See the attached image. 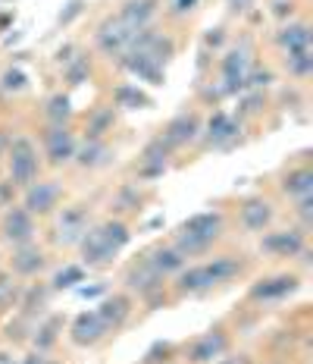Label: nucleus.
I'll return each instance as SVG.
<instances>
[{
  "instance_id": "nucleus-17",
  "label": "nucleus",
  "mask_w": 313,
  "mask_h": 364,
  "mask_svg": "<svg viewBox=\"0 0 313 364\" xmlns=\"http://www.w3.org/2000/svg\"><path fill=\"white\" fill-rule=\"evenodd\" d=\"M138 35L135 28H128L119 16H110L97 26V35H94V44L104 57H122L128 48H132V38Z\"/></svg>"
},
{
  "instance_id": "nucleus-15",
  "label": "nucleus",
  "mask_w": 313,
  "mask_h": 364,
  "mask_svg": "<svg viewBox=\"0 0 313 364\" xmlns=\"http://www.w3.org/2000/svg\"><path fill=\"white\" fill-rule=\"evenodd\" d=\"M301 289V277L297 273H273V277H260L248 289V299L257 305H273V301H285L288 295Z\"/></svg>"
},
{
  "instance_id": "nucleus-29",
  "label": "nucleus",
  "mask_w": 313,
  "mask_h": 364,
  "mask_svg": "<svg viewBox=\"0 0 313 364\" xmlns=\"http://www.w3.org/2000/svg\"><path fill=\"white\" fill-rule=\"evenodd\" d=\"M113 107L122 110H141V107H154L150 95H144L138 85H119L113 91Z\"/></svg>"
},
{
  "instance_id": "nucleus-40",
  "label": "nucleus",
  "mask_w": 313,
  "mask_h": 364,
  "mask_svg": "<svg viewBox=\"0 0 313 364\" xmlns=\"http://www.w3.org/2000/svg\"><path fill=\"white\" fill-rule=\"evenodd\" d=\"M254 364H288V361H282V358H266V361H254Z\"/></svg>"
},
{
  "instance_id": "nucleus-32",
  "label": "nucleus",
  "mask_w": 313,
  "mask_h": 364,
  "mask_svg": "<svg viewBox=\"0 0 313 364\" xmlns=\"http://www.w3.org/2000/svg\"><path fill=\"white\" fill-rule=\"evenodd\" d=\"M0 88L4 91H22L26 88V73L22 70H6L4 79H0Z\"/></svg>"
},
{
  "instance_id": "nucleus-28",
  "label": "nucleus",
  "mask_w": 313,
  "mask_h": 364,
  "mask_svg": "<svg viewBox=\"0 0 313 364\" xmlns=\"http://www.w3.org/2000/svg\"><path fill=\"white\" fill-rule=\"evenodd\" d=\"M72 119V101L66 91H53L44 101V123L48 126H66Z\"/></svg>"
},
{
  "instance_id": "nucleus-8",
  "label": "nucleus",
  "mask_w": 313,
  "mask_h": 364,
  "mask_svg": "<svg viewBox=\"0 0 313 364\" xmlns=\"http://www.w3.org/2000/svg\"><path fill=\"white\" fill-rule=\"evenodd\" d=\"M122 286H126V292L132 295V299H144V301H157L160 295L170 289V279L160 277V273L150 267L148 257H138V261H132L122 273Z\"/></svg>"
},
{
  "instance_id": "nucleus-12",
  "label": "nucleus",
  "mask_w": 313,
  "mask_h": 364,
  "mask_svg": "<svg viewBox=\"0 0 313 364\" xmlns=\"http://www.w3.org/2000/svg\"><path fill=\"white\" fill-rule=\"evenodd\" d=\"M260 252L270 257H301L307 255V232L292 226V230H266L260 232Z\"/></svg>"
},
{
  "instance_id": "nucleus-3",
  "label": "nucleus",
  "mask_w": 313,
  "mask_h": 364,
  "mask_svg": "<svg viewBox=\"0 0 313 364\" xmlns=\"http://www.w3.org/2000/svg\"><path fill=\"white\" fill-rule=\"evenodd\" d=\"M223 236H226V214L219 208L216 210L210 208L182 220L179 230L172 232L170 245L188 261V257H207L223 242Z\"/></svg>"
},
{
  "instance_id": "nucleus-41",
  "label": "nucleus",
  "mask_w": 313,
  "mask_h": 364,
  "mask_svg": "<svg viewBox=\"0 0 313 364\" xmlns=\"http://www.w3.org/2000/svg\"><path fill=\"white\" fill-rule=\"evenodd\" d=\"M141 364H144V361H141Z\"/></svg>"
},
{
  "instance_id": "nucleus-27",
  "label": "nucleus",
  "mask_w": 313,
  "mask_h": 364,
  "mask_svg": "<svg viewBox=\"0 0 313 364\" xmlns=\"http://www.w3.org/2000/svg\"><path fill=\"white\" fill-rule=\"evenodd\" d=\"M113 123H116V107L113 104L94 107L85 119V139H106L113 132Z\"/></svg>"
},
{
  "instance_id": "nucleus-34",
  "label": "nucleus",
  "mask_w": 313,
  "mask_h": 364,
  "mask_svg": "<svg viewBox=\"0 0 313 364\" xmlns=\"http://www.w3.org/2000/svg\"><path fill=\"white\" fill-rule=\"evenodd\" d=\"M213 364H254V355L251 352H229V355H223V358L219 361H213Z\"/></svg>"
},
{
  "instance_id": "nucleus-18",
  "label": "nucleus",
  "mask_w": 313,
  "mask_h": 364,
  "mask_svg": "<svg viewBox=\"0 0 313 364\" xmlns=\"http://www.w3.org/2000/svg\"><path fill=\"white\" fill-rule=\"evenodd\" d=\"M97 317L110 327L113 336H119V330L126 327L128 321H132V314H135V299L128 295L126 289L122 292H110V295H104L101 301H97Z\"/></svg>"
},
{
  "instance_id": "nucleus-39",
  "label": "nucleus",
  "mask_w": 313,
  "mask_h": 364,
  "mask_svg": "<svg viewBox=\"0 0 313 364\" xmlns=\"http://www.w3.org/2000/svg\"><path fill=\"white\" fill-rule=\"evenodd\" d=\"M0 364H16V358H13V352H4V348H0Z\"/></svg>"
},
{
  "instance_id": "nucleus-22",
  "label": "nucleus",
  "mask_w": 313,
  "mask_h": 364,
  "mask_svg": "<svg viewBox=\"0 0 313 364\" xmlns=\"http://www.w3.org/2000/svg\"><path fill=\"white\" fill-rule=\"evenodd\" d=\"M113 157V148L106 139H85L79 141V148H75V157L72 164L82 166V170H97V166H106Z\"/></svg>"
},
{
  "instance_id": "nucleus-35",
  "label": "nucleus",
  "mask_w": 313,
  "mask_h": 364,
  "mask_svg": "<svg viewBox=\"0 0 313 364\" xmlns=\"http://www.w3.org/2000/svg\"><path fill=\"white\" fill-rule=\"evenodd\" d=\"M16 364H53L50 361V355H44V352H35V348H28L22 358H16Z\"/></svg>"
},
{
  "instance_id": "nucleus-6",
  "label": "nucleus",
  "mask_w": 313,
  "mask_h": 364,
  "mask_svg": "<svg viewBox=\"0 0 313 364\" xmlns=\"http://www.w3.org/2000/svg\"><path fill=\"white\" fill-rule=\"evenodd\" d=\"M63 198H66L63 182L44 179V176H38L32 186H26V188L19 192V204H22V208H26L35 220L53 217L60 208H63Z\"/></svg>"
},
{
  "instance_id": "nucleus-14",
  "label": "nucleus",
  "mask_w": 313,
  "mask_h": 364,
  "mask_svg": "<svg viewBox=\"0 0 313 364\" xmlns=\"http://www.w3.org/2000/svg\"><path fill=\"white\" fill-rule=\"evenodd\" d=\"M273 223H276V204L266 198V195H248V198H241V204H238V226L244 232L260 236V232L273 230Z\"/></svg>"
},
{
  "instance_id": "nucleus-31",
  "label": "nucleus",
  "mask_w": 313,
  "mask_h": 364,
  "mask_svg": "<svg viewBox=\"0 0 313 364\" xmlns=\"http://www.w3.org/2000/svg\"><path fill=\"white\" fill-rule=\"evenodd\" d=\"M82 279H85V267H82V264H70V267L53 273L50 289H72V286L82 283Z\"/></svg>"
},
{
  "instance_id": "nucleus-20",
  "label": "nucleus",
  "mask_w": 313,
  "mask_h": 364,
  "mask_svg": "<svg viewBox=\"0 0 313 364\" xmlns=\"http://www.w3.org/2000/svg\"><path fill=\"white\" fill-rule=\"evenodd\" d=\"M251 66H254V60H251L248 48H232L223 57V91L226 95H238V91L248 85Z\"/></svg>"
},
{
  "instance_id": "nucleus-5",
  "label": "nucleus",
  "mask_w": 313,
  "mask_h": 364,
  "mask_svg": "<svg viewBox=\"0 0 313 364\" xmlns=\"http://www.w3.org/2000/svg\"><path fill=\"white\" fill-rule=\"evenodd\" d=\"M235 348V336L232 330L223 327V323H213L210 330L197 333L194 339H188L179 352V361L182 364H213L219 361L223 355H229Z\"/></svg>"
},
{
  "instance_id": "nucleus-36",
  "label": "nucleus",
  "mask_w": 313,
  "mask_h": 364,
  "mask_svg": "<svg viewBox=\"0 0 313 364\" xmlns=\"http://www.w3.org/2000/svg\"><path fill=\"white\" fill-rule=\"evenodd\" d=\"M10 141H13V132H10V129L0 126V161L6 157V148H10Z\"/></svg>"
},
{
  "instance_id": "nucleus-13",
  "label": "nucleus",
  "mask_w": 313,
  "mask_h": 364,
  "mask_svg": "<svg viewBox=\"0 0 313 364\" xmlns=\"http://www.w3.org/2000/svg\"><path fill=\"white\" fill-rule=\"evenodd\" d=\"M6 264H10V273L16 279H38L48 270L50 255H48V248L38 245V239H35V242H26V245L10 248V261Z\"/></svg>"
},
{
  "instance_id": "nucleus-25",
  "label": "nucleus",
  "mask_w": 313,
  "mask_h": 364,
  "mask_svg": "<svg viewBox=\"0 0 313 364\" xmlns=\"http://www.w3.org/2000/svg\"><path fill=\"white\" fill-rule=\"evenodd\" d=\"M201 132H207V141L213 148H226V145H232L235 139H238V123H235L232 117H226L223 110H216L213 117L207 119V129H201Z\"/></svg>"
},
{
  "instance_id": "nucleus-37",
  "label": "nucleus",
  "mask_w": 313,
  "mask_h": 364,
  "mask_svg": "<svg viewBox=\"0 0 313 364\" xmlns=\"http://www.w3.org/2000/svg\"><path fill=\"white\" fill-rule=\"evenodd\" d=\"M226 4H229V10H235V13H244V10H248V6H251V4H254V0H226Z\"/></svg>"
},
{
  "instance_id": "nucleus-4",
  "label": "nucleus",
  "mask_w": 313,
  "mask_h": 364,
  "mask_svg": "<svg viewBox=\"0 0 313 364\" xmlns=\"http://www.w3.org/2000/svg\"><path fill=\"white\" fill-rule=\"evenodd\" d=\"M4 166H6V179L13 186L26 188L41 176V166H44V157L38 151V141L28 139V135H13L10 148H6V157H4Z\"/></svg>"
},
{
  "instance_id": "nucleus-30",
  "label": "nucleus",
  "mask_w": 313,
  "mask_h": 364,
  "mask_svg": "<svg viewBox=\"0 0 313 364\" xmlns=\"http://www.w3.org/2000/svg\"><path fill=\"white\" fill-rule=\"evenodd\" d=\"M285 70L292 79H307L313 73V50H292V54H285Z\"/></svg>"
},
{
  "instance_id": "nucleus-33",
  "label": "nucleus",
  "mask_w": 313,
  "mask_h": 364,
  "mask_svg": "<svg viewBox=\"0 0 313 364\" xmlns=\"http://www.w3.org/2000/svg\"><path fill=\"white\" fill-rule=\"evenodd\" d=\"M16 195H19V188L13 186L10 179H0V210L10 208V204H16Z\"/></svg>"
},
{
  "instance_id": "nucleus-2",
  "label": "nucleus",
  "mask_w": 313,
  "mask_h": 364,
  "mask_svg": "<svg viewBox=\"0 0 313 364\" xmlns=\"http://www.w3.org/2000/svg\"><path fill=\"white\" fill-rule=\"evenodd\" d=\"M128 242H132V226L122 217H104L97 223H91V230L82 236V242L75 248H79L82 267L104 270L122 255V248Z\"/></svg>"
},
{
  "instance_id": "nucleus-21",
  "label": "nucleus",
  "mask_w": 313,
  "mask_h": 364,
  "mask_svg": "<svg viewBox=\"0 0 313 364\" xmlns=\"http://www.w3.org/2000/svg\"><path fill=\"white\" fill-rule=\"evenodd\" d=\"M60 339H63V317H60V314H50V317H41V321L35 323L32 339H28V348L50 355L53 348L60 346Z\"/></svg>"
},
{
  "instance_id": "nucleus-11",
  "label": "nucleus",
  "mask_w": 313,
  "mask_h": 364,
  "mask_svg": "<svg viewBox=\"0 0 313 364\" xmlns=\"http://www.w3.org/2000/svg\"><path fill=\"white\" fill-rule=\"evenodd\" d=\"M201 129H204L201 113H197V110H182V113H175V117L163 129H160L157 139L175 154L179 148H188L192 141L201 139Z\"/></svg>"
},
{
  "instance_id": "nucleus-16",
  "label": "nucleus",
  "mask_w": 313,
  "mask_h": 364,
  "mask_svg": "<svg viewBox=\"0 0 313 364\" xmlns=\"http://www.w3.org/2000/svg\"><path fill=\"white\" fill-rule=\"evenodd\" d=\"M66 336H70V343L79 346V348H97V346L110 343L113 333L101 317H97V311L91 308V311H82V314L70 323V333H66Z\"/></svg>"
},
{
  "instance_id": "nucleus-38",
  "label": "nucleus",
  "mask_w": 313,
  "mask_h": 364,
  "mask_svg": "<svg viewBox=\"0 0 313 364\" xmlns=\"http://www.w3.org/2000/svg\"><path fill=\"white\" fill-rule=\"evenodd\" d=\"M197 6V0H175V10L179 13H188V10H194Z\"/></svg>"
},
{
  "instance_id": "nucleus-19",
  "label": "nucleus",
  "mask_w": 313,
  "mask_h": 364,
  "mask_svg": "<svg viewBox=\"0 0 313 364\" xmlns=\"http://www.w3.org/2000/svg\"><path fill=\"white\" fill-rule=\"evenodd\" d=\"M279 192L288 201H301L313 195V166L307 161H297L292 166H285L279 176Z\"/></svg>"
},
{
  "instance_id": "nucleus-10",
  "label": "nucleus",
  "mask_w": 313,
  "mask_h": 364,
  "mask_svg": "<svg viewBox=\"0 0 313 364\" xmlns=\"http://www.w3.org/2000/svg\"><path fill=\"white\" fill-rule=\"evenodd\" d=\"M35 239H38V220L19 201L0 210V242L6 248L26 245V242H35Z\"/></svg>"
},
{
  "instance_id": "nucleus-24",
  "label": "nucleus",
  "mask_w": 313,
  "mask_h": 364,
  "mask_svg": "<svg viewBox=\"0 0 313 364\" xmlns=\"http://www.w3.org/2000/svg\"><path fill=\"white\" fill-rule=\"evenodd\" d=\"M276 44L282 48V54H292V50H310L313 32L307 22H285L276 32Z\"/></svg>"
},
{
  "instance_id": "nucleus-23",
  "label": "nucleus",
  "mask_w": 313,
  "mask_h": 364,
  "mask_svg": "<svg viewBox=\"0 0 313 364\" xmlns=\"http://www.w3.org/2000/svg\"><path fill=\"white\" fill-rule=\"evenodd\" d=\"M144 257H148L150 267H154V270L160 273V277H166V279H172L175 273H179V270L188 264L185 257H182V255L170 245V242H160V245L148 248V252H144Z\"/></svg>"
},
{
  "instance_id": "nucleus-9",
  "label": "nucleus",
  "mask_w": 313,
  "mask_h": 364,
  "mask_svg": "<svg viewBox=\"0 0 313 364\" xmlns=\"http://www.w3.org/2000/svg\"><path fill=\"white\" fill-rule=\"evenodd\" d=\"M75 148H79V135L72 132V126H48L41 132V157L44 164L60 170V166L72 164L75 157Z\"/></svg>"
},
{
  "instance_id": "nucleus-26",
  "label": "nucleus",
  "mask_w": 313,
  "mask_h": 364,
  "mask_svg": "<svg viewBox=\"0 0 313 364\" xmlns=\"http://www.w3.org/2000/svg\"><path fill=\"white\" fill-rule=\"evenodd\" d=\"M116 16L126 22L128 28H135V32L150 28V19L157 16V0H126Z\"/></svg>"
},
{
  "instance_id": "nucleus-1",
  "label": "nucleus",
  "mask_w": 313,
  "mask_h": 364,
  "mask_svg": "<svg viewBox=\"0 0 313 364\" xmlns=\"http://www.w3.org/2000/svg\"><path fill=\"white\" fill-rule=\"evenodd\" d=\"M244 257L235 255H216L207 257V261H197V264H185L175 277L170 279V289L175 299H188V295H207L219 286L232 283L244 273Z\"/></svg>"
},
{
  "instance_id": "nucleus-7",
  "label": "nucleus",
  "mask_w": 313,
  "mask_h": 364,
  "mask_svg": "<svg viewBox=\"0 0 313 364\" xmlns=\"http://www.w3.org/2000/svg\"><path fill=\"white\" fill-rule=\"evenodd\" d=\"M91 210L88 204H63V208L53 214V232L50 242L60 248H75L82 242V236L91 230Z\"/></svg>"
}]
</instances>
